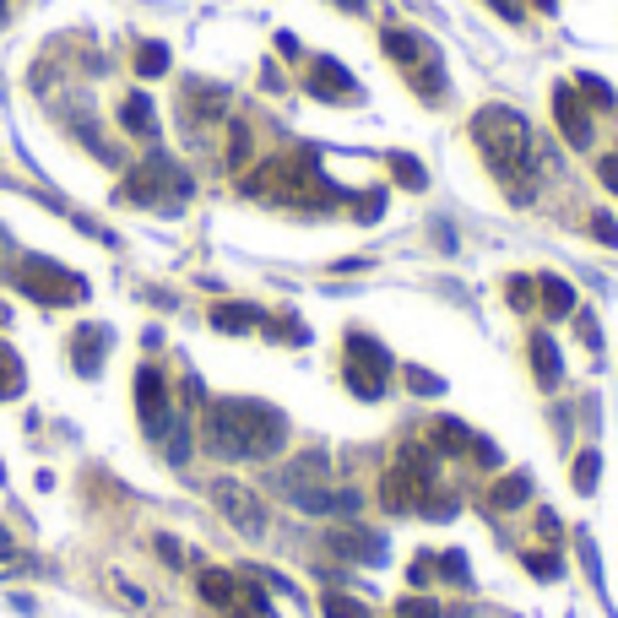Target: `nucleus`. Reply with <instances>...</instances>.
I'll return each instance as SVG.
<instances>
[{"mask_svg":"<svg viewBox=\"0 0 618 618\" xmlns=\"http://www.w3.org/2000/svg\"><path fill=\"white\" fill-rule=\"evenodd\" d=\"M206 451L223 456V461H261V456H277L282 440H288V418L266 402H250V396H223L206 407V429H201Z\"/></svg>","mask_w":618,"mask_h":618,"instance_id":"nucleus-1","label":"nucleus"},{"mask_svg":"<svg viewBox=\"0 0 618 618\" xmlns=\"http://www.w3.org/2000/svg\"><path fill=\"white\" fill-rule=\"evenodd\" d=\"M472 141L483 147L489 168L510 185V195L527 201V179H532V168H537V157H532V125H527L516 109L489 103V109L472 114Z\"/></svg>","mask_w":618,"mask_h":618,"instance_id":"nucleus-2","label":"nucleus"},{"mask_svg":"<svg viewBox=\"0 0 618 618\" xmlns=\"http://www.w3.org/2000/svg\"><path fill=\"white\" fill-rule=\"evenodd\" d=\"M16 288L38 304H81L87 299V282L76 271H65L60 261H38V255H27L16 266Z\"/></svg>","mask_w":618,"mask_h":618,"instance_id":"nucleus-3","label":"nucleus"},{"mask_svg":"<svg viewBox=\"0 0 618 618\" xmlns=\"http://www.w3.org/2000/svg\"><path fill=\"white\" fill-rule=\"evenodd\" d=\"M391 385V353L364 337V331H347V391L364 396V402H380Z\"/></svg>","mask_w":618,"mask_h":618,"instance_id":"nucleus-4","label":"nucleus"},{"mask_svg":"<svg viewBox=\"0 0 618 618\" xmlns=\"http://www.w3.org/2000/svg\"><path fill=\"white\" fill-rule=\"evenodd\" d=\"M190 195V179L163 157V152H152L130 179H125V201H141V206H179Z\"/></svg>","mask_w":618,"mask_h":618,"instance_id":"nucleus-5","label":"nucleus"},{"mask_svg":"<svg viewBox=\"0 0 618 618\" xmlns=\"http://www.w3.org/2000/svg\"><path fill=\"white\" fill-rule=\"evenodd\" d=\"M212 505H217V510H223V516H228L244 537H261V532H266V510H261V499H255L244 483L217 478V483H212Z\"/></svg>","mask_w":618,"mask_h":618,"instance_id":"nucleus-6","label":"nucleus"},{"mask_svg":"<svg viewBox=\"0 0 618 618\" xmlns=\"http://www.w3.org/2000/svg\"><path fill=\"white\" fill-rule=\"evenodd\" d=\"M136 413H141V429H147L152 440H163L168 423H174V413H168V385H163V375H157L152 364L136 369Z\"/></svg>","mask_w":618,"mask_h":618,"instance_id":"nucleus-7","label":"nucleus"},{"mask_svg":"<svg viewBox=\"0 0 618 618\" xmlns=\"http://www.w3.org/2000/svg\"><path fill=\"white\" fill-rule=\"evenodd\" d=\"M309 92L326 98V103H353V98H358V81H353V71H347L342 60L320 54V60L309 65Z\"/></svg>","mask_w":618,"mask_h":618,"instance_id":"nucleus-8","label":"nucleus"},{"mask_svg":"<svg viewBox=\"0 0 618 618\" xmlns=\"http://www.w3.org/2000/svg\"><path fill=\"white\" fill-rule=\"evenodd\" d=\"M326 543H331L342 559H358V565H385V559H391V543H385L380 532H369V527H337Z\"/></svg>","mask_w":618,"mask_h":618,"instance_id":"nucleus-9","label":"nucleus"},{"mask_svg":"<svg viewBox=\"0 0 618 618\" xmlns=\"http://www.w3.org/2000/svg\"><path fill=\"white\" fill-rule=\"evenodd\" d=\"M554 114H559V130L570 147H592V119H586L575 87H554Z\"/></svg>","mask_w":618,"mask_h":618,"instance_id":"nucleus-10","label":"nucleus"},{"mask_svg":"<svg viewBox=\"0 0 618 618\" xmlns=\"http://www.w3.org/2000/svg\"><path fill=\"white\" fill-rule=\"evenodd\" d=\"M418 494H423V489H418V483H413L402 467L380 478V505H385L391 516H407V510H418Z\"/></svg>","mask_w":618,"mask_h":618,"instance_id":"nucleus-11","label":"nucleus"},{"mask_svg":"<svg viewBox=\"0 0 618 618\" xmlns=\"http://www.w3.org/2000/svg\"><path fill=\"white\" fill-rule=\"evenodd\" d=\"M380 43H385V54H391L402 71L434 54V43H429V38H418V33H402V27H385V38H380Z\"/></svg>","mask_w":618,"mask_h":618,"instance_id":"nucleus-12","label":"nucleus"},{"mask_svg":"<svg viewBox=\"0 0 618 618\" xmlns=\"http://www.w3.org/2000/svg\"><path fill=\"white\" fill-rule=\"evenodd\" d=\"M537 293H543V315H548V320H565V315H575V288H570L565 277H554V271H537Z\"/></svg>","mask_w":618,"mask_h":618,"instance_id":"nucleus-13","label":"nucleus"},{"mask_svg":"<svg viewBox=\"0 0 618 618\" xmlns=\"http://www.w3.org/2000/svg\"><path fill=\"white\" fill-rule=\"evenodd\" d=\"M532 375H537V385H543V391H554V385L565 380V364H559L554 337H532Z\"/></svg>","mask_w":618,"mask_h":618,"instance_id":"nucleus-14","label":"nucleus"},{"mask_svg":"<svg viewBox=\"0 0 618 618\" xmlns=\"http://www.w3.org/2000/svg\"><path fill=\"white\" fill-rule=\"evenodd\" d=\"M429 440H434L440 456H467V451H472V429L456 423V418H434V423H429Z\"/></svg>","mask_w":618,"mask_h":618,"instance_id":"nucleus-15","label":"nucleus"},{"mask_svg":"<svg viewBox=\"0 0 618 618\" xmlns=\"http://www.w3.org/2000/svg\"><path fill=\"white\" fill-rule=\"evenodd\" d=\"M532 499V478L527 472H505L494 489H489V510H521Z\"/></svg>","mask_w":618,"mask_h":618,"instance_id":"nucleus-16","label":"nucleus"},{"mask_svg":"<svg viewBox=\"0 0 618 618\" xmlns=\"http://www.w3.org/2000/svg\"><path fill=\"white\" fill-rule=\"evenodd\" d=\"M119 125H125L130 136H147V141H152V136H157L152 98H147V92H130V98H125V109H119Z\"/></svg>","mask_w":618,"mask_h":618,"instance_id":"nucleus-17","label":"nucleus"},{"mask_svg":"<svg viewBox=\"0 0 618 618\" xmlns=\"http://www.w3.org/2000/svg\"><path fill=\"white\" fill-rule=\"evenodd\" d=\"M109 347V331L103 326H81L76 331V369L81 375H98V353Z\"/></svg>","mask_w":618,"mask_h":618,"instance_id":"nucleus-18","label":"nucleus"},{"mask_svg":"<svg viewBox=\"0 0 618 618\" xmlns=\"http://www.w3.org/2000/svg\"><path fill=\"white\" fill-rule=\"evenodd\" d=\"M402 472H407L418 489H434V483H440V467H434V456H429L423 445H402Z\"/></svg>","mask_w":618,"mask_h":618,"instance_id":"nucleus-19","label":"nucleus"},{"mask_svg":"<svg viewBox=\"0 0 618 618\" xmlns=\"http://www.w3.org/2000/svg\"><path fill=\"white\" fill-rule=\"evenodd\" d=\"M407 81L434 103L440 92H445V71H440V54H429V60H418V65H407Z\"/></svg>","mask_w":618,"mask_h":618,"instance_id":"nucleus-20","label":"nucleus"},{"mask_svg":"<svg viewBox=\"0 0 618 618\" xmlns=\"http://www.w3.org/2000/svg\"><path fill=\"white\" fill-rule=\"evenodd\" d=\"M212 326L217 331H255L261 326V309L255 304H217L212 309Z\"/></svg>","mask_w":618,"mask_h":618,"instance_id":"nucleus-21","label":"nucleus"},{"mask_svg":"<svg viewBox=\"0 0 618 618\" xmlns=\"http://www.w3.org/2000/svg\"><path fill=\"white\" fill-rule=\"evenodd\" d=\"M418 510H423L429 521H456L461 499H456L451 489H440V483H434V489H423V494H418Z\"/></svg>","mask_w":618,"mask_h":618,"instance_id":"nucleus-22","label":"nucleus"},{"mask_svg":"<svg viewBox=\"0 0 618 618\" xmlns=\"http://www.w3.org/2000/svg\"><path fill=\"white\" fill-rule=\"evenodd\" d=\"M597 478H603V456H597V451H581V456H575V467H570L575 494H597Z\"/></svg>","mask_w":618,"mask_h":618,"instance_id":"nucleus-23","label":"nucleus"},{"mask_svg":"<svg viewBox=\"0 0 618 618\" xmlns=\"http://www.w3.org/2000/svg\"><path fill=\"white\" fill-rule=\"evenodd\" d=\"M391 174L407 185V190H423L429 185V174H423V163L418 157H407V152H391Z\"/></svg>","mask_w":618,"mask_h":618,"instance_id":"nucleus-24","label":"nucleus"},{"mask_svg":"<svg viewBox=\"0 0 618 618\" xmlns=\"http://www.w3.org/2000/svg\"><path fill=\"white\" fill-rule=\"evenodd\" d=\"M575 92H586L597 109H613V103H618V92L603 81V76H592V71H581V76H575Z\"/></svg>","mask_w":618,"mask_h":618,"instance_id":"nucleus-25","label":"nucleus"},{"mask_svg":"<svg viewBox=\"0 0 618 618\" xmlns=\"http://www.w3.org/2000/svg\"><path fill=\"white\" fill-rule=\"evenodd\" d=\"M136 71L141 76H163L168 71V43H141L136 49Z\"/></svg>","mask_w":618,"mask_h":618,"instance_id":"nucleus-26","label":"nucleus"},{"mask_svg":"<svg viewBox=\"0 0 618 618\" xmlns=\"http://www.w3.org/2000/svg\"><path fill=\"white\" fill-rule=\"evenodd\" d=\"M16 391H22V364H16V353L0 342V402L16 396Z\"/></svg>","mask_w":618,"mask_h":618,"instance_id":"nucleus-27","label":"nucleus"},{"mask_svg":"<svg viewBox=\"0 0 618 618\" xmlns=\"http://www.w3.org/2000/svg\"><path fill=\"white\" fill-rule=\"evenodd\" d=\"M527 570H532L537 581H559V575H565V559H559V554H537V548H532V554H527Z\"/></svg>","mask_w":618,"mask_h":618,"instance_id":"nucleus-28","label":"nucleus"},{"mask_svg":"<svg viewBox=\"0 0 618 618\" xmlns=\"http://www.w3.org/2000/svg\"><path fill=\"white\" fill-rule=\"evenodd\" d=\"M505 299H510L516 309H532V299H537V277H510V288H505Z\"/></svg>","mask_w":618,"mask_h":618,"instance_id":"nucleus-29","label":"nucleus"},{"mask_svg":"<svg viewBox=\"0 0 618 618\" xmlns=\"http://www.w3.org/2000/svg\"><path fill=\"white\" fill-rule=\"evenodd\" d=\"M467 456H478V467H499V461H505V451H499L489 434H472V451H467Z\"/></svg>","mask_w":618,"mask_h":618,"instance_id":"nucleus-30","label":"nucleus"},{"mask_svg":"<svg viewBox=\"0 0 618 618\" xmlns=\"http://www.w3.org/2000/svg\"><path fill=\"white\" fill-rule=\"evenodd\" d=\"M407 385H413V391H423V396H440V391H445V380H440V375L413 369V364H407Z\"/></svg>","mask_w":618,"mask_h":618,"instance_id":"nucleus-31","label":"nucleus"},{"mask_svg":"<svg viewBox=\"0 0 618 618\" xmlns=\"http://www.w3.org/2000/svg\"><path fill=\"white\" fill-rule=\"evenodd\" d=\"M326 618H369V613H364V603H353V597H326Z\"/></svg>","mask_w":618,"mask_h":618,"instance_id":"nucleus-32","label":"nucleus"},{"mask_svg":"<svg viewBox=\"0 0 618 618\" xmlns=\"http://www.w3.org/2000/svg\"><path fill=\"white\" fill-rule=\"evenodd\" d=\"M244 157H250V130L233 125V130H228V163H244Z\"/></svg>","mask_w":618,"mask_h":618,"instance_id":"nucleus-33","label":"nucleus"},{"mask_svg":"<svg viewBox=\"0 0 618 618\" xmlns=\"http://www.w3.org/2000/svg\"><path fill=\"white\" fill-rule=\"evenodd\" d=\"M440 570H445L456 586H467V581H472V575H467V554H440Z\"/></svg>","mask_w":618,"mask_h":618,"instance_id":"nucleus-34","label":"nucleus"},{"mask_svg":"<svg viewBox=\"0 0 618 618\" xmlns=\"http://www.w3.org/2000/svg\"><path fill=\"white\" fill-rule=\"evenodd\" d=\"M402 618H445L429 597H402Z\"/></svg>","mask_w":618,"mask_h":618,"instance_id":"nucleus-35","label":"nucleus"},{"mask_svg":"<svg viewBox=\"0 0 618 618\" xmlns=\"http://www.w3.org/2000/svg\"><path fill=\"white\" fill-rule=\"evenodd\" d=\"M592 233H597L603 244H613V250H618V223L608 217V212H597V217H592Z\"/></svg>","mask_w":618,"mask_h":618,"instance_id":"nucleus-36","label":"nucleus"},{"mask_svg":"<svg viewBox=\"0 0 618 618\" xmlns=\"http://www.w3.org/2000/svg\"><path fill=\"white\" fill-rule=\"evenodd\" d=\"M380 212H385V195H380V190H375V195H364V201H358V217H364V223H375V217H380Z\"/></svg>","mask_w":618,"mask_h":618,"instance_id":"nucleus-37","label":"nucleus"},{"mask_svg":"<svg viewBox=\"0 0 618 618\" xmlns=\"http://www.w3.org/2000/svg\"><path fill=\"white\" fill-rule=\"evenodd\" d=\"M157 554H163V559H168V565H179V559H185V554H179V543H174V537H157Z\"/></svg>","mask_w":618,"mask_h":618,"instance_id":"nucleus-38","label":"nucleus"},{"mask_svg":"<svg viewBox=\"0 0 618 618\" xmlns=\"http://www.w3.org/2000/svg\"><path fill=\"white\" fill-rule=\"evenodd\" d=\"M429 565H434V559H418V565L407 570V581H413V586H423V581H429Z\"/></svg>","mask_w":618,"mask_h":618,"instance_id":"nucleus-39","label":"nucleus"},{"mask_svg":"<svg viewBox=\"0 0 618 618\" xmlns=\"http://www.w3.org/2000/svg\"><path fill=\"white\" fill-rule=\"evenodd\" d=\"M603 179H608V190H618V157H603Z\"/></svg>","mask_w":618,"mask_h":618,"instance_id":"nucleus-40","label":"nucleus"},{"mask_svg":"<svg viewBox=\"0 0 618 618\" xmlns=\"http://www.w3.org/2000/svg\"><path fill=\"white\" fill-rule=\"evenodd\" d=\"M337 5H347V11H364V5H369V0H337Z\"/></svg>","mask_w":618,"mask_h":618,"instance_id":"nucleus-41","label":"nucleus"},{"mask_svg":"<svg viewBox=\"0 0 618 618\" xmlns=\"http://www.w3.org/2000/svg\"><path fill=\"white\" fill-rule=\"evenodd\" d=\"M537 5H543V11H554V5H559V0H537Z\"/></svg>","mask_w":618,"mask_h":618,"instance_id":"nucleus-42","label":"nucleus"},{"mask_svg":"<svg viewBox=\"0 0 618 618\" xmlns=\"http://www.w3.org/2000/svg\"><path fill=\"white\" fill-rule=\"evenodd\" d=\"M0 16H5V0H0Z\"/></svg>","mask_w":618,"mask_h":618,"instance_id":"nucleus-43","label":"nucleus"},{"mask_svg":"<svg viewBox=\"0 0 618 618\" xmlns=\"http://www.w3.org/2000/svg\"><path fill=\"white\" fill-rule=\"evenodd\" d=\"M0 315H5V309H0Z\"/></svg>","mask_w":618,"mask_h":618,"instance_id":"nucleus-44","label":"nucleus"}]
</instances>
